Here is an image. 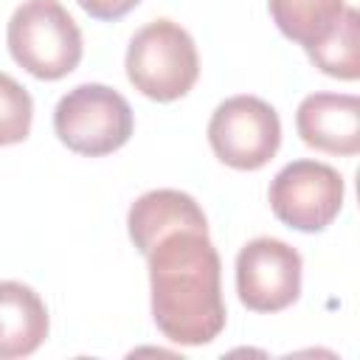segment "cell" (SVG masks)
I'll return each mask as SVG.
<instances>
[{
    "label": "cell",
    "mask_w": 360,
    "mask_h": 360,
    "mask_svg": "<svg viewBox=\"0 0 360 360\" xmlns=\"http://www.w3.org/2000/svg\"><path fill=\"white\" fill-rule=\"evenodd\" d=\"M82 6V11H87L93 20H104V22H115L121 17H127L141 0H76Z\"/></svg>",
    "instance_id": "5bb4252c"
},
{
    "label": "cell",
    "mask_w": 360,
    "mask_h": 360,
    "mask_svg": "<svg viewBox=\"0 0 360 360\" xmlns=\"http://www.w3.org/2000/svg\"><path fill=\"white\" fill-rule=\"evenodd\" d=\"M301 253L276 239L256 236L236 253V292L250 312H281L301 295Z\"/></svg>",
    "instance_id": "52a82bcc"
},
{
    "label": "cell",
    "mask_w": 360,
    "mask_h": 360,
    "mask_svg": "<svg viewBox=\"0 0 360 360\" xmlns=\"http://www.w3.org/2000/svg\"><path fill=\"white\" fill-rule=\"evenodd\" d=\"M127 79L129 84L160 104L183 98L200 79V53L191 34L166 17H158L138 28L127 45Z\"/></svg>",
    "instance_id": "7a4b0ae2"
},
{
    "label": "cell",
    "mask_w": 360,
    "mask_h": 360,
    "mask_svg": "<svg viewBox=\"0 0 360 360\" xmlns=\"http://www.w3.org/2000/svg\"><path fill=\"white\" fill-rule=\"evenodd\" d=\"M301 141L326 155L360 152V98L352 93H309L295 110Z\"/></svg>",
    "instance_id": "ba28073f"
},
{
    "label": "cell",
    "mask_w": 360,
    "mask_h": 360,
    "mask_svg": "<svg viewBox=\"0 0 360 360\" xmlns=\"http://www.w3.org/2000/svg\"><path fill=\"white\" fill-rule=\"evenodd\" d=\"M152 318L180 346H205L225 329L222 264L208 231H174L149 253Z\"/></svg>",
    "instance_id": "6da1fadb"
},
{
    "label": "cell",
    "mask_w": 360,
    "mask_h": 360,
    "mask_svg": "<svg viewBox=\"0 0 360 360\" xmlns=\"http://www.w3.org/2000/svg\"><path fill=\"white\" fill-rule=\"evenodd\" d=\"M276 28L304 51L321 45L340 22L343 0H267Z\"/></svg>",
    "instance_id": "8fae6325"
},
{
    "label": "cell",
    "mask_w": 360,
    "mask_h": 360,
    "mask_svg": "<svg viewBox=\"0 0 360 360\" xmlns=\"http://www.w3.org/2000/svg\"><path fill=\"white\" fill-rule=\"evenodd\" d=\"M357 31H360V14L357 8L346 6L340 22L335 25V31L315 48L307 51L309 62L332 76V79H343V82H354L360 76V45H357Z\"/></svg>",
    "instance_id": "7c38bea8"
},
{
    "label": "cell",
    "mask_w": 360,
    "mask_h": 360,
    "mask_svg": "<svg viewBox=\"0 0 360 360\" xmlns=\"http://www.w3.org/2000/svg\"><path fill=\"white\" fill-rule=\"evenodd\" d=\"M135 129L129 101L98 82L68 90L53 110L56 138L76 155L101 158L121 149Z\"/></svg>",
    "instance_id": "277c9868"
},
{
    "label": "cell",
    "mask_w": 360,
    "mask_h": 360,
    "mask_svg": "<svg viewBox=\"0 0 360 360\" xmlns=\"http://www.w3.org/2000/svg\"><path fill=\"white\" fill-rule=\"evenodd\" d=\"M343 177L321 160L287 163L267 188L270 211L278 222L301 233H318L335 222L343 205Z\"/></svg>",
    "instance_id": "8992f818"
},
{
    "label": "cell",
    "mask_w": 360,
    "mask_h": 360,
    "mask_svg": "<svg viewBox=\"0 0 360 360\" xmlns=\"http://www.w3.org/2000/svg\"><path fill=\"white\" fill-rule=\"evenodd\" d=\"M127 231L132 245L146 256L163 236L174 231H208V219L191 194L177 188H155L129 205Z\"/></svg>",
    "instance_id": "9c48e42d"
},
{
    "label": "cell",
    "mask_w": 360,
    "mask_h": 360,
    "mask_svg": "<svg viewBox=\"0 0 360 360\" xmlns=\"http://www.w3.org/2000/svg\"><path fill=\"white\" fill-rule=\"evenodd\" d=\"M208 143L225 166L256 172L281 146L278 112L259 96H231L208 121Z\"/></svg>",
    "instance_id": "5b68a950"
},
{
    "label": "cell",
    "mask_w": 360,
    "mask_h": 360,
    "mask_svg": "<svg viewBox=\"0 0 360 360\" xmlns=\"http://www.w3.org/2000/svg\"><path fill=\"white\" fill-rule=\"evenodd\" d=\"M6 42L11 59L42 82L65 79L84 53L82 31L59 0L20 3L8 20Z\"/></svg>",
    "instance_id": "3957f363"
},
{
    "label": "cell",
    "mask_w": 360,
    "mask_h": 360,
    "mask_svg": "<svg viewBox=\"0 0 360 360\" xmlns=\"http://www.w3.org/2000/svg\"><path fill=\"white\" fill-rule=\"evenodd\" d=\"M34 101L28 90L8 73L0 70V146L22 143L31 132Z\"/></svg>",
    "instance_id": "4fadbf2b"
},
{
    "label": "cell",
    "mask_w": 360,
    "mask_h": 360,
    "mask_svg": "<svg viewBox=\"0 0 360 360\" xmlns=\"http://www.w3.org/2000/svg\"><path fill=\"white\" fill-rule=\"evenodd\" d=\"M48 309L22 281H0V360L34 354L48 338Z\"/></svg>",
    "instance_id": "30bf717a"
}]
</instances>
